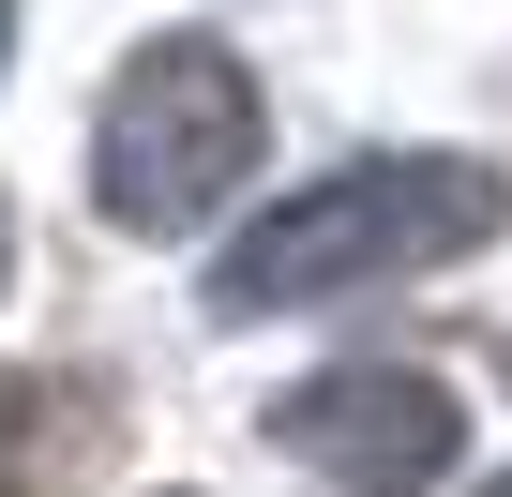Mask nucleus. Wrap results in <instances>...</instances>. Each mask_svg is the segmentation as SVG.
Returning a JSON list of instances; mask_svg holds the SVG:
<instances>
[{
    "mask_svg": "<svg viewBox=\"0 0 512 497\" xmlns=\"http://www.w3.org/2000/svg\"><path fill=\"white\" fill-rule=\"evenodd\" d=\"M0 302H16V181H0Z\"/></svg>",
    "mask_w": 512,
    "mask_h": 497,
    "instance_id": "39448f33",
    "label": "nucleus"
},
{
    "mask_svg": "<svg viewBox=\"0 0 512 497\" xmlns=\"http://www.w3.org/2000/svg\"><path fill=\"white\" fill-rule=\"evenodd\" d=\"M482 241H512V166L497 151H347V166L287 181L272 211H241L196 257V317L211 332L317 317V302L452 272V257H482Z\"/></svg>",
    "mask_w": 512,
    "mask_h": 497,
    "instance_id": "f257e3e1",
    "label": "nucleus"
},
{
    "mask_svg": "<svg viewBox=\"0 0 512 497\" xmlns=\"http://www.w3.org/2000/svg\"><path fill=\"white\" fill-rule=\"evenodd\" d=\"M256 452L332 482V497H452L467 482V407H452L437 362L347 347V362H317L287 392H256Z\"/></svg>",
    "mask_w": 512,
    "mask_h": 497,
    "instance_id": "7ed1b4c3",
    "label": "nucleus"
},
{
    "mask_svg": "<svg viewBox=\"0 0 512 497\" xmlns=\"http://www.w3.org/2000/svg\"><path fill=\"white\" fill-rule=\"evenodd\" d=\"M467 497H512V467H497V482H467Z\"/></svg>",
    "mask_w": 512,
    "mask_h": 497,
    "instance_id": "0eeeda50",
    "label": "nucleus"
},
{
    "mask_svg": "<svg viewBox=\"0 0 512 497\" xmlns=\"http://www.w3.org/2000/svg\"><path fill=\"white\" fill-rule=\"evenodd\" d=\"M272 166V91L226 31H151L91 106V211L106 241H226L241 181Z\"/></svg>",
    "mask_w": 512,
    "mask_h": 497,
    "instance_id": "f03ea898",
    "label": "nucleus"
},
{
    "mask_svg": "<svg viewBox=\"0 0 512 497\" xmlns=\"http://www.w3.org/2000/svg\"><path fill=\"white\" fill-rule=\"evenodd\" d=\"M497 377H512V332H497Z\"/></svg>",
    "mask_w": 512,
    "mask_h": 497,
    "instance_id": "6e6552de",
    "label": "nucleus"
},
{
    "mask_svg": "<svg viewBox=\"0 0 512 497\" xmlns=\"http://www.w3.org/2000/svg\"><path fill=\"white\" fill-rule=\"evenodd\" d=\"M136 437V377L121 362H16L0 377V497H91Z\"/></svg>",
    "mask_w": 512,
    "mask_h": 497,
    "instance_id": "20e7f679",
    "label": "nucleus"
},
{
    "mask_svg": "<svg viewBox=\"0 0 512 497\" xmlns=\"http://www.w3.org/2000/svg\"><path fill=\"white\" fill-rule=\"evenodd\" d=\"M0 61H16V0H0Z\"/></svg>",
    "mask_w": 512,
    "mask_h": 497,
    "instance_id": "423d86ee",
    "label": "nucleus"
},
{
    "mask_svg": "<svg viewBox=\"0 0 512 497\" xmlns=\"http://www.w3.org/2000/svg\"><path fill=\"white\" fill-rule=\"evenodd\" d=\"M151 497H196V482H151Z\"/></svg>",
    "mask_w": 512,
    "mask_h": 497,
    "instance_id": "1a4fd4ad",
    "label": "nucleus"
}]
</instances>
